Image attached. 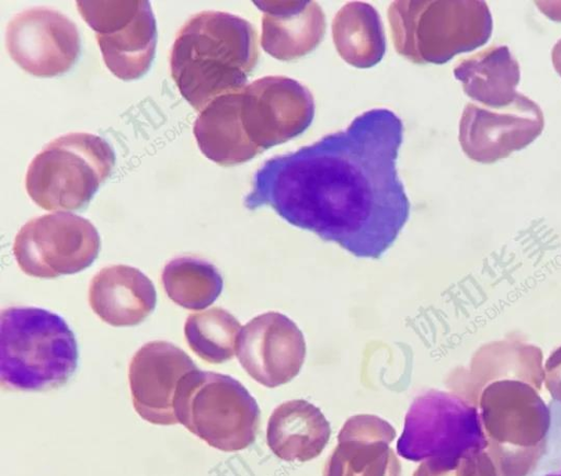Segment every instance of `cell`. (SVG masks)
Returning a JSON list of instances; mask_svg holds the SVG:
<instances>
[{
  "mask_svg": "<svg viewBox=\"0 0 561 476\" xmlns=\"http://www.w3.org/2000/svg\"><path fill=\"white\" fill-rule=\"evenodd\" d=\"M402 138L398 115L385 107L368 110L342 131L266 160L244 206H268L357 258L379 259L410 215L397 171Z\"/></svg>",
  "mask_w": 561,
  "mask_h": 476,
  "instance_id": "obj_1",
  "label": "cell"
},
{
  "mask_svg": "<svg viewBox=\"0 0 561 476\" xmlns=\"http://www.w3.org/2000/svg\"><path fill=\"white\" fill-rule=\"evenodd\" d=\"M257 59V34L249 21L203 11L180 29L170 69L181 95L201 112L217 97L243 89Z\"/></svg>",
  "mask_w": 561,
  "mask_h": 476,
  "instance_id": "obj_2",
  "label": "cell"
},
{
  "mask_svg": "<svg viewBox=\"0 0 561 476\" xmlns=\"http://www.w3.org/2000/svg\"><path fill=\"white\" fill-rule=\"evenodd\" d=\"M78 365V344L59 315L31 306L4 308L0 317V382L9 390L62 386Z\"/></svg>",
  "mask_w": 561,
  "mask_h": 476,
  "instance_id": "obj_3",
  "label": "cell"
},
{
  "mask_svg": "<svg viewBox=\"0 0 561 476\" xmlns=\"http://www.w3.org/2000/svg\"><path fill=\"white\" fill-rule=\"evenodd\" d=\"M388 20L396 52L414 64H445L484 45L492 33L488 4L479 0L393 1Z\"/></svg>",
  "mask_w": 561,
  "mask_h": 476,
  "instance_id": "obj_4",
  "label": "cell"
},
{
  "mask_svg": "<svg viewBox=\"0 0 561 476\" xmlns=\"http://www.w3.org/2000/svg\"><path fill=\"white\" fill-rule=\"evenodd\" d=\"M531 384L513 378L483 386L478 412L499 476H527L546 449L550 410Z\"/></svg>",
  "mask_w": 561,
  "mask_h": 476,
  "instance_id": "obj_5",
  "label": "cell"
},
{
  "mask_svg": "<svg viewBox=\"0 0 561 476\" xmlns=\"http://www.w3.org/2000/svg\"><path fill=\"white\" fill-rule=\"evenodd\" d=\"M114 163V150L102 137L66 134L33 158L25 189L31 200L46 211L80 209L110 177Z\"/></svg>",
  "mask_w": 561,
  "mask_h": 476,
  "instance_id": "obj_6",
  "label": "cell"
},
{
  "mask_svg": "<svg viewBox=\"0 0 561 476\" xmlns=\"http://www.w3.org/2000/svg\"><path fill=\"white\" fill-rule=\"evenodd\" d=\"M178 422L211 447L237 452L251 445L259 430L254 397L230 375L196 370L181 382L174 401Z\"/></svg>",
  "mask_w": 561,
  "mask_h": 476,
  "instance_id": "obj_7",
  "label": "cell"
},
{
  "mask_svg": "<svg viewBox=\"0 0 561 476\" xmlns=\"http://www.w3.org/2000/svg\"><path fill=\"white\" fill-rule=\"evenodd\" d=\"M476 449L486 450L476 405L435 389L414 398L397 442L400 456L424 462L458 457Z\"/></svg>",
  "mask_w": 561,
  "mask_h": 476,
  "instance_id": "obj_8",
  "label": "cell"
},
{
  "mask_svg": "<svg viewBox=\"0 0 561 476\" xmlns=\"http://www.w3.org/2000/svg\"><path fill=\"white\" fill-rule=\"evenodd\" d=\"M100 248V235L89 219L57 212L25 223L15 236L13 254L27 275L53 279L87 269Z\"/></svg>",
  "mask_w": 561,
  "mask_h": 476,
  "instance_id": "obj_9",
  "label": "cell"
},
{
  "mask_svg": "<svg viewBox=\"0 0 561 476\" xmlns=\"http://www.w3.org/2000/svg\"><path fill=\"white\" fill-rule=\"evenodd\" d=\"M79 13L95 32L103 60L122 80L144 76L154 57L157 25L147 0H80Z\"/></svg>",
  "mask_w": 561,
  "mask_h": 476,
  "instance_id": "obj_10",
  "label": "cell"
},
{
  "mask_svg": "<svg viewBox=\"0 0 561 476\" xmlns=\"http://www.w3.org/2000/svg\"><path fill=\"white\" fill-rule=\"evenodd\" d=\"M313 116V97L295 79L267 76L241 90V123L260 154L302 134Z\"/></svg>",
  "mask_w": 561,
  "mask_h": 476,
  "instance_id": "obj_11",
  "label": "cell"
},
{
  "mask_svg": "<svg viewBox=\"0 0 561 476\" xmlns=\"http://www.w3.org/2000/svg\"><path fill=\"white\" fill-rule=\"evenodd\" d=\"M543 113L518 93L502 107L468 103L459 122V143L473 161L492 163L533 143L542 132Z\"/></svg>",
  "mask_w": 561,
  "mask_h": 476,
  "instance_id": "obj_12",
  "label": "cell"
},
{
  "mask_svg": "<svg viewBox=\"0 0 561 476\" xmlns=\"http://www.w3.org/2000/svg\"><path fill=\"white\" fill-rule=\"evenodd\" d=\"M5 46L11 58L36 77L68 71L80 54L77 25L65 14L36 7L15 14L7 26Z\"/></svg>",
  "mask_w": 561,
  "mask_h": 476,
  "instance_id": "obj_13",
  "label": "cell"
},
{
  "mask_svg": "<svg viewBox=\"0 0 561 476\" xmlns=\"http://www.w3.org/2000/svg\"><path fill=\"white\" fill-rule=\"evenodd\" d=\"M236 355L254 381L274 388L298 375L306 358V342L291 319L268 311L241 328Z\"/></svg>",
  "mask_w": 561,
  "mask_h": 476,
  "instance_id": "obj_14",
  "label": "cell"
},
{
  "mask_svg": "<svg viewBox=\"0 0 561 476\" xmlns=\"http://www.w3.org/2000/svg\"><path fill=\"white\" fill-rule=\"evenodd\" d=\"M196 370L195 362L175 344L162 340L145 343L128 366L136 412L152 424L179 423L174 411L175 396L183 378Z\"/></svg>",
  "mask_w": 561,
  "mask_h": 476,
  "instance_id": "obj_15",
  "label": "cell"
},
{
  "mask_svg": "<svg viewBox=\"0 0 561 476\" xmlns=\"http://www.w3.org/2000/svg\"><path fill=\"white\" fill-rule=\"evenodd\" d=\"M394 428L375 415L348 418L328 457L323 476H401V464L390 443Z\"/></svg>",
  "mask_w": 561,
  "mask_h": 476,
  "instance_id": "obj_16",
  "label": "cell"
},
{
  "mask_svg": "<svg viewBox=\"0 0 561 476\" xmlns=\"http://www.w3.org/2000/svg\"><path fill=\"white\" fill-rule=\"evenodd\" d=\"M263 12L261 46L279 60L312 52L325 33V16L314 1H253Z\"/></svg>",
  "mask_w": 561,
  "mask_h": 476,
  "instance_id": "obj_17",
  "label": "cell"
},
{
  "mask_svg": "<svg viewBox=\"0 0 561 476\" xmlns=\"http://www.w3.org/2000/svg\"><path fill=\"white\" fill-rule=\"evenodd\" d=\"M156 303L152 281L130 265L105 267L90 282V307L102 321L114 327L140 324L152 313Z\"/></svg>",
  "mask_w": 561,
  "mask_h": 476,
  "instance_id": "obj_18",
  "label": "cell"
},
{
  "mask_svg": "<svg viewBox=\"0 0 561 476\" xmlns=\"http://www.w3.org/2000/svg\"><path fill=\"white\" fill-rule=\"evenodd\" d=\"M331 435L329 421L321 410L305 399L278 405L266 429L270 450L280 460L307 462L325 447Z\"/></svg>",
  "mask_w": 561,
  "mask_h": 476,
  "instance_id": "obj_19",
  "label": "cell"
},
{
  "mask_svg": "<svg viewBox=\"0 0 561 476\" xmlns=\"http://www.w3.org/2000/svg\"><path fill=\"white\" fill-rule=\"evenodd\" d=\"M241 90L214 99L194 123L199 150L220 166L243 163L260 154L248 139L241 123Z\"/></svg>",
  "mask_w": 561,
  "mask_h": 476,
  "instance_id": "obj_20",
  "label": "cell"
},
{
  "mask_svg": "<svg viewBox=\"0 0 561 476\" xmlns=\"http://www.w3.org/2000/svg\"><path fill=\"white\" fill-rule=\"evenodd\" d=\"M454 76L469 98L496 109L515 99L520 69L506 45H492L461 59L454 68Z\"/></svg>",
  "mask_w": 561,
  "mask_h": 476,
  "instance_id": "obj_21",
  "label": "cell"
},
{
  "mask_svg": "<svg viewBox=\"0 0 561 476\" xmlns=\"http://www.w3.org/2000/svg\"><path fill=\"white\" fill-rule=\"evenodd\" d=\"M332 37L341 58L356 68L377 65L386 52L381 18L366 2H348L337 11L332 21Z\"/></svg>",
  "mask_w": 561,
  "mask_h": 476,
  "instance_id": "obj_22",
  "label": "cell"
},
{
  "mask_svg": "<svg viewBox=\"0 0 561 476\" xmlns=\"http://www.w3.org/2000/svg\"><path fill=\"white\" fill-rule=\"evenodd\" d=\"M161 281L169 298L190 310L210 306L224 286L222 277L213 263L192 256L169 261L162 270Z\"/></svg>",
  "mask_w": 561,
  "mask_h": 476,
  "instance_id": "obj_23",
  "label": "cell"
},
{
  "mask_svg": "<svg viewBox=\"0 0 561 476\" xmlns=\"http://www.w3.org/2000/svg\"><path fill=\"white\" fill-rule=\"evenodd\" d=\"M242 326L221 307H211L188 315L184 325L190 349L202 360L220 364L236 354L237 340Z\"/></svg>",
  "mask_w": 561,
  "mask_h": 476,
  "instance_id": "obj_24",
  "label": "cell"
},
{
  "mask_svg": "<svg viewBox=\"0 0 561 476\" xmlns=\"http://www.w3.org/2000/svg\"><path fill=\"white\" fill-rule=\"evenodd\" d=\"M413 476H499L485 449H476L461 456L422 462Z\"/></svg>",
  "mask_w": 561,
  "mask_h": 476,
  "instance_id": "obj_25",
  "label": "cell"
},
{
  "mask_svg": "<svg viewBox=\"0 0 561 476\" xmlns=\"http://www.w3.org/2000/svg\"><path fill=\"white\" fill-rule=\"evenodd\" d=\"M543 382L552 398L561 403V347L547 359L543 367Z\"/></svg>",
  "mask_w": 561,
  "mask_h": 476,
  "instance_id": "obj_26",
  "label": "cell"
},
{
  "mask_svg": "<svg viewBox=\"0 0 561 476\" xmlns=\"http://www.w3.org/2000/svg\"><path fill=\"white\" fill-rule=\"evenodd\" d=\"M551 59L556 71L561 77V39H559L551 52Z\"/></svg>",
  "mask_w": 561,
  "mask_h": 476,
  "instance_id": "obj_27",
  "label": "cell"
},
{
  "mask_svg": "<svg viewBox=\"0 0 561 476\" xmlns=\"http://www.w3.org/2000/svg\"><path fill=\"white\" fill-rule=\"evenodd\" d=\"M548 476H561V469L556 472V473H552V474H550Z\"/></svg>",
  "mask_w": 561,
  "mask_h": 476,
  "instance_id": "obj_28",
  "label": "cell"
}]
</instances>
